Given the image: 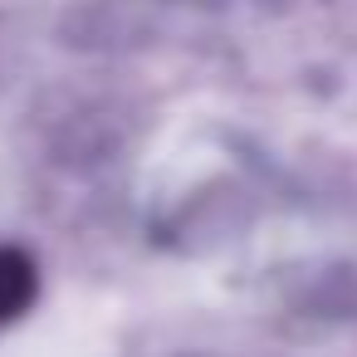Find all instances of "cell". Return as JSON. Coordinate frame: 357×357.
<instances>
[{"mask_svg": "<svg viewBox=\"0 0 357 357\" xmlns=\"http://www.w3.org/2000/svg\"><path fill=\"white\" fill-rule=\"evenodd\" d=\"M40 279H35V264L20 255V250H0V323L6 318H20L35 298Z\"/></svg>", "mask_w": 357, "mask_h": 357, "instance_id": "6da1fadb", "label": "cell"}]
</instances>
